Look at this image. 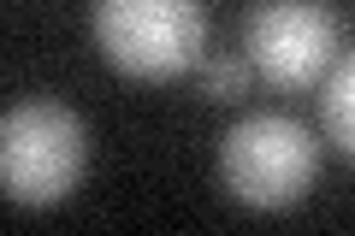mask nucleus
I'll return each mask as SVG.
<instances>
[{
	"label": "nucleus",
	"mask_w": 355,
	"mask_h": 236,
	"mask_svg": "<svg viewBox=\"0 0 355 236\" xmlns=\"http://www.w3.org/2000/svg\"><path fill=\"white\" fill-rule=\"evenodd\" d=\"M249 77H254V65L243 60V53H219V60L202 65V95L207 100H237L243 89H249Z\"/></svg>",
	"instance_id": "423d86ee"
},
{
	"label": "nucleus",
	"mask_w": 355,
	"mask_h": 236,
	"mask_svg": "<svg viewBox=\"0 0 355 236\" xmlns=\"http://www.w3.org/2000/svg\"><path fill=\"white\" fill-rule=\"evenodd\" d=\"M89 172V125L65 100H18L0 118V189L12 207H60Z\"/></svg>",
	"instance_id": "f03ea898"
},
{
	"label": "nucleus",
	"mask_w": 355,
	"mask_h": 236,
	"mask_svg": "<svg viewBox=\"0 0 355 236\" xmlns=\"http://www.w3.org/2000/svg\"><path fill=\"white\" fill-rule=\"evenodd\" d=\"M320 118H326V136L355 160V53L331 65L326 95H320Z\"/></svg>",
	"instance_id": "39448f33"
},
{
	"label": "nucleus",
	"mask_w": 355,
	"mask_h": 236,
	"mask_svg": "<svg viewBox=\"0 0 355 236\" xmlns=\"http://www.w3.org/2000/svg\"><path fill=\"white\" fill-rule=\"evenodd\" d=\"M320 142L291 112H249L219 136V183L249 212H284L314 189Z\"/></svg>",
	"instance_id": "7ed1b4c3"
},
{
	"label": "nucleus",
	"mask_w": 355,
	"mask_h": 236,
	"mask_svg": "<svg viewBox=\"0 0 355 236\" xmlns=\"http://www.w3.org/2000/svg\"><path fill=\"white\" fill-rule=\"evenodd\" d=\"M95 48L130 83H172L207 53L202 0H95L89 6Z\"/></svg>",
	"instance_id": "f257e3e1"
},
{
	"label": "nucleus",
	"mask_w": 355,
	"mask_h": 236,
	"mask_svg": "<svg viewBox=\"0 0 355 236\" xmlns=\"http://www.w3.org/2000/svg\"><path fill=\"white\" fill-rule=\"evenodd\" d=\"M243 60L272 89H308L338 60V12L326 0H254L243 18Z\"/></svg>",
	"instance_id": "20e7f679"
}]
</instances>
